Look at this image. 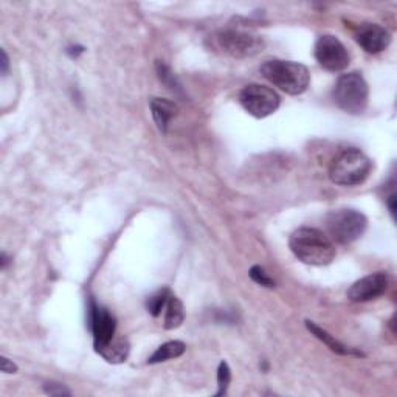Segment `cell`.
I'll use <instances>...</instances> for the list:
<instances>
[{
  "label": "cell",
  "mask_w": 397,
  "mask_h": 397,
  "mask_svg": "<svg viewBox=\"0 0 397 397\" xmlns=\"http://www.w3.org/2000/svg\"><path fill=\"white\" fill-rule=\"evenodd\" d=\"M289 247L298 259L309 266H328L337 255L332 239L311 227L295 230L289 239Z\"/></svg>",
  "instance_id": "obj_1"
},
{
  "label": "cell",
  "mask_w": 397,
  "mask_h": 397,
  "mask_svg": "<svg viewBox=\"0 0 397 397\" xmlns=\"http://www.w3.org/2000/svg\"><path fill=\"white\" fill-rule=\"evenodd\" d=\"M262 77L289 95H301L309 89L311 73L306 65L293 61H266L261 65Z\"/></svg>",
  "instance_id": "obj_2"
},
{
  "label": "cell",
  "mask_w": 397,
  "mask_h": 397,
  "mask_svg": "<svg viewBox=\"0 0 397 397\" xmlns=\"http://www.w3.org/2000/svg\"><path fill=\"white\" fill-rule=\"evenodd\" d=\"M372 171V162L359 149H346L330 164L329 177L337 185L357 186Z\"/></svg>",
  "instance_id": "obj_3"
},
{
  "label": "cell",
  "mask_w": 397,
  "mask_h": 397,
  "mask_svg": "<svg viewBox=\"0 0 397 397\" xmlns=\"http://www.w3.org/2000/svg\"><path fill=\"white\" fill-rule=\"evenodd\" d=\"M369 89L365 78L359 72L342 74L334 87V101L342 111L359 115L368 106Z\"/></svg>",
  "instance_id": "obj_4"
},
{
  "label": "cell",
  "mask_w": 397,
  "mask_h": 397,
  "mask_svg": "<svg viewBox=\"0 0 397 397\" xmlns=\"http://www.w3.org/2000/svg\"><path fill=\"white\" fill-rule=\"evenodd\" d=\"M368 225L367 218L355 210H338L328 214L326 227L330 237L340 244H351L363 236Z\"/></svg>",
  "instance_id": "obj_5"
},
{
  "label": "cell",
  "mask_w": 397,
  "mask_h": 397,
  "mask_svg": "<svg viewBox=\"0 0 397 397\" xmlns=\"http://www.w3.org/2000/svg\"><path fill=\"white\" fill-rule=\"evenodd\" d=\"M218 45L227 55L233 57H252L264 50L261 36L241 30H222L216 36Z\"/></svg>",
  "instance_id": "obj_6"
},
{
  "label": "cell",
  "mask_w": 397,
  "mask_h": 397,
  "mask_svg": "<svg viewBox=\"0 0 397 397\" xmlns=\"http://www.w3.org/2000/svg\"><path fill=\"white\" fill-rule=\"evenodd\" d=\"M239 103L244 109L253 115L255 118H266L269 115L275 113L279 107V96L275 90L259 86L250 84L245 86L239 94Z\"/></svg>",
  "instance_id": "obj_7"
},
{
  "label": "cell",
  "mask_w": 397,
  "mask_h": 397,
  "mask_svg": "<svg viewBox=\"0 0 397 397\" xmlns=\"http://www.w3.org/2000/svg\"><path fill=\"white\" fill-rule=\"evenodd\" d=\"M315 60L323 69L329 72H342L351 62V56L347 53L342 40L332 36H320L315 44Z\"/></svg>",
  "instance_id": "obj_8"
},
{
  "label": "cell",
  "mask_w": 397,
  "mask_h": 397,
  "mask_svg": "<svg viewBox=\"0 0 397 397\" xmlns=\"http://www.w3.org/2000/svg\"><path fill=\"white\" fill-rule=\"evenodd\" d=\"M89 329L92 330L95 351L98 347L109 343L117 335V320L103 306L94 300L89 303Z\"/></svg>",
  "instance_id": "obj_9"
},
{
  "label": "cell",
  "mask_w": 397,
  "mask_h": 397,
  "mask_svg": "<svg viewBox=\"0 0 397 397\" xmlns=\"http://www.w3.org/2000/svg\"><path fill=\"white\" fill-rule=\"evenodd\" d=\"M388 283H390V279H388L386 273L384 272L371 273V275L355 281V283L350 287V291H347V298L354 303L376 300V298L382 296L386 292Z\"/></svg>",
  "instance_id": "obj_10"
},
{
  "label": "cell",
  "mask_w": 397,
  "mask_h": 397,
  "mask_svg": "<svg viewBox=\"0 0 397 397\" xmlns=\"http://www.w3.org/2000/svg\"><path fill=\"white\" fill-rule=\"evenodd\" d=\"M354 39L368 53H380L391 44V33L377 23H360L354 31Z\"/></svg>",
  "instance_id": "obj_11"
},
{
  "label": "cell",
  "mask_w": 397,
  "mask_h": 397,
  "mask_svg": "<svg viewBox=\"0 0 397 397\" xmlns=\"http://www.w3.org/2000/svg\"><path fill=\"white\" fill-rule=\"evenodd\" d=\"M129 351H130L129 342L126 340V338L120 337V335H115L109 343H106L104 346L98 347V350H96V352L101 355V357L106 362H109V363L126 362Z\"/></svg>",
  "instance_id": "obj_12"
},
{
  "label": "cell",
  "mask_w": 397,
  "mask_h": 397,
  "mask_svg": "<svg viewBox=\"0 0 397 397\" xmlns=\"http://www.w3.org/2000/svg\"><path fill=\"white\" fill-rule=\"evenodd\" d=\"M151 112H152V117H154L157 128H159L163 134H167L171 118L177 113V104L169 101V99L152 98L151 99Z\"/></svg>",
  "instance_id": "obj_13"
},
{
  "label": "cell",
  "mask_w": 397,
  "mask_h": 397,
  "mask_svg": "<svg viewBox=\"0 0 397 397\" xmlns=\"http://www.w3.org/2000/svg\"><path fill=\"white\" fill-rule=\"evenodd\" d=\"M306 328H308V329L311 330V332L318 338L320 342L325 343L332 352H337V354H340V355H357V357H363V354H362L360 351L352 350V347L345 346L343 343L338 342L334 335H330L329 332H326L325 329L317 326L313 321L306 320Z\"/></svg>",
  "instance_id": "obj_14"
},
{
  "label": "cell",
  "mask_w": 397,
  "mask_h": 397,
  "mask_svg": "<svg viewBox=\"0 0 397 397\" xmlns=\"http://www.w3.org/2000/svg\"><path fill=\"white\" fill-rule=\"evenodd\" d=\"M185 320V309L184 304L179 300L176 295H169L168 303L164 306V320L163 326L164 329H176L179 328Z\"/></svg>",
  "instance_id": "obj_15"
},
{
  "label": "cell",
  "mask_w": 397,
  "mask_h": 397,
  "mask_svg": "<svg viewBox=\"0 0 397 397\" xmlns=\"http://www.w3.org/2000/svg\"><path fill=\"white\" fill-rule=\"evenodd\" d=\"M185 351H186V346L184 342H179V340L168 342V343L162 345L159 350H157L151 357H149L147 363L149 365H155V363L177 359V357H180V355H184Z\"/></svg>",
  "instance_id": "obj_16"
},
{
  "label": "cell",
  "mask_w": 397,
  "mask_h": 397,
  "mask_svg": "<svg viewBox=\"0 0 397 397\" xmlns=\"http://www.w3.org/2000/svg\"><path fill=\"white\" fill-rule=\"evenodd\" d=\"M155 69H157V74H159V79L171 90V92H176V94L181 92V86L179 79L176 78V74L171 72V69L167 64H163L162 61H157Z\"/></svg>",
  "instance_id": "obj_17"
},
{
  "label": "cell",
  "mask_w": 397,
  "mask_h": 397,
  "mask_svg": "<svg viewBox=\"0 0 397 397\" xmlns=\"http://www.w3.org/2000/svg\"><path fill=\"white\" fill-rule=\"evenodd\" d=\"M169 295H171L169 289H162L160 292H157L155 295L149 298L147 304H146L149 313H151V315H154V317H159L162 311L164 309V306H167V303H168Z\"/></svg>",
  "instance_id": "obj_18"
},
{
  "label": "cell",
  "mask_w": 397,
  "mask_h": 397,
  "mask_svg": "<svg viewBox=\"0 0 397 397\" xmlns=\"http://www.w3.org/2000/svg\"><path fill=\"white\" fill-rule=\"evenodd\" d=\"M230 382H231V371L227 365V362H220L219 368H218V386H219V390H218L216 396L227 394Z\"/></svg>",
  "instance_id": "obj_19"
},
{
  "label": "cell",
  "mask_w": 397,
  "mask_h": 397,
  "mask_svg": "<svg viewBox=\"0 0 397 397\" xmlns=\"http://www.w3.org/2000/svg\"><path fill=\"white\" fill-rule=\"evenodd\" d=\"M248 275H250V278L255 281L256 284L264 286V287H269V289L275 287V281H273V279L267 275V273L264 272V269L259 267V266H253V267L250 269V273H248Z\"/></svg>",
  "instance_id": "obj_20"
},
{
  "label": "cell",
  "mask_w": 397,
  "mask_h": 397,
  "mask_svg": "<svg viewBox=\"0 0 397 397\" xmlns=\"http://www.w3.org/2000/svg\"><path fill=\"white\" fill-rule=\"evenodd\" d=\"M44 391L50 396H70V391L61 384L48 382L44 385Z\"/></svg>",
  "instance_id": "obj_21"
},
{
  "label": "cell",
  "mask_w": 397,
  "mask_h": 397,
  "mask_svg": "<svg viewBox=\"0 0 397 397\" xmlns=\"http://www.w3.org/2000/svg\"><path fill=\"white\" fill-rule=\"evenodd\" d=\"M0 369H2L5 374H14V372L18 371V367H16L10 359L0 357Z\"/></svg>",
  "instance_id": "obj_22"
},
{
  "label": "cell",
  "mask_w": 397,
  "mask_h": 397,
  "mask_svg": "<svg viewBox=\"0 0 397 397\" xmlns=\"http://www.w3.org/2000/svg\"><path fill=\"white\" fill-rule=\"evenodd\" d=\"M0 56H2V73L6 74L8 73V67H10V62H8V56L5 53V50L0 52Z\"/></svg>",
  "instance_id": "obj_23"
},
{
  "label": "cell",
  "mask_w": 397,
  "mask_h": 397,
  "mask_svg": "<svg viewBox=\"0 0 397 397\" xmlns=\"http://www.w3.org/2000/svg\"><path fill=\"white\" fill-rule=\"evenodd\" d=\"M388 206H390V211H391L393 218H394V214H396V194H391L390 197H388Z\"/></svg>",
  "instance_id": "obj_24"
},
{
  "label": "cell",
  "mask_w": 397,
  "mask_h": 397,
  "mask_svg": "<svg viewBox=\"0 0 397 397\" xmlns=\"http://www.w3.org/2000/svg\"><path fill=\"white\" fill-rule=\"evenodd\" d=\"M6 264H8V258H6L5 253H2V269L6 267Z\"/></svg>",
  "instance_id": "obj_25"
}]
</instances>
